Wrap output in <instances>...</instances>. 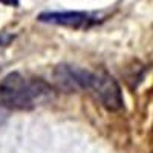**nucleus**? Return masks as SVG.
I'll return each instance as SVG.
<instances>
[{
  "instance_id": "obj_4",
  "label": "nucleus",
  "mask_w": 153,
  "mask_h": 153,
  "mask_svg": "<svg viewBox=\"0 0 153 153\" xmlns=\"http://www.w3.org/2000/svg\"><path fill=\"white\" fill-rule=\"evenodd\" d=\"M91 76H92L91 71L69 66V65L58 66L54 74V78H55L58 87L66 92L87 91L89 83H91Z\"/></svg>"
},
{
  "instance_id": "obj_5",
  "label": "nucleus",
  "mask_w": 153,
  "mask_h": 153,
  "mask_svg": "<svg viewBox=\"0 0 153 153\" xmlns=\"http://www.w3.org/2000/svg\"><path fill=\"white\" fill-rule=\"evenodd\" d=\"M0 5H6V6L17 8L20 5V0H0Z\"/></svg>"
},
{
  "instance_id": "obj_3",
  "label": "nucleus",
  "mask_w": 153,
  "mask_h": 153,
  "mask_svg": "<svg viewBox=\"0 0 153 153\" xmlns=\"http://www.w3.org/2000/svg\"><path fill=\"white\" fill-rule=\"evenodd\" d=\"M40 23L71 29H87L100 22L97 14L86 11H45L37 17Z\"/></svg>"
},
{
  "instance_id": "obj_2",
  "label": "nucleus",
  "mask_w": 153,
  "mask_h": 153,
  "mask_svg": "<svg viewBox=\"0 0 153 153\" xmlns=\"http://www.w3.org/2000/svg\"><path fill=\"white\" fill-rule=\"evenodd\" d=\"M87 91L94 94V97L100 101V104L109 112H118L124 107L121 87L118 81L106 71L92 72Z\"/></svg>"
},
{
  "instance_id": "obj_1",
  "label": "nucleus",
  "mask_w": 153,
  "mask_h": 153,
  "mask_svg": "<svg viewBox=\"0 0 153 153\" xmlns=\"http://www.w3.org/2000/svg\"><path fill=\"white\" fill-rule=\"evenodd\" d=\"M52 94V87L42 78H29L17 71L0 80V103L11 110H32Z\"/></svg>"
},
{
  "instance_id": "obj_6",
  "label": "nucleus",
  "mask_w": 153,
  "mask_h": 153,
  "mask_svg": "<svg viewBox=\"0 0 153 153\" xmlns=\"http://www.w3.org/2000/svg\"><path fill=\"white\" fill-rule=\"evenodd\" d=\"M11 35H6V34H0V46L2 45H6V43H9V40H11Z\"/></svg>"
}]
</instances>
